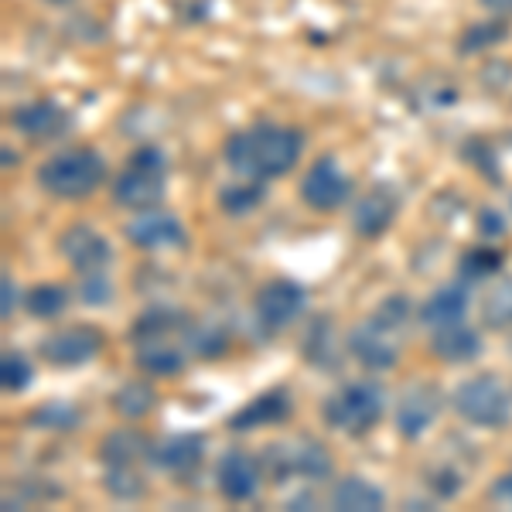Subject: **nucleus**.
Instances as JSON below:
<instances>
[{"label": "nucleus", "instance_id": "f257e3e1", "mask_svg": "<svg viewBox=\"0 0 512 512\" xmlns=\"http://www.w3.org/2000/svg\"><path fill=\"white\" fill-rule=\"evenodd\" d=\"M301 151L304 134L297 127H287V123H256V127L233 134L226 140V147H222L229 168L253 181L287 175L301 161Z\"/></svg>", "mask_w": 512, "mask_h": 512}, {"label": "nucleus", "instance_id": "f03ea898", "mask_svg": "<svg viewBox=\"0 0 512 512\" xmlns=\"http://www.w3.org/2000/svg\"><path fill=\"white\" fill-rule=\"evenodd\" d=\"M106 178V161L96 147H69L38 168V185L55 198H86Z\"/></svg>", "mask_w": 512, "mask_h": 512}, {"label": "nucleus", "instance_id": "7ed1b4c3", "mask_svg": "<svg viewBox=\"0 0 512 512\" xmlns=\"http://www.w3.org/2000/svg\"><path fill=\"white\" fill-rule=\"evenodd\" d=\"M164 171H168V161L158 147H137L127 161V171H120V178L113 181V202L130 212L158 209L168 195Z\"/></svg>", "mask_w": 512, "mask_h": 512}, {"label": "nucleus", "instance_id": "20e7f679", "mask_svg": "<svg viewBox=\"0 0 512 512\" xmlns=\"http://www.w3.org/2000/svg\"><path fill=\"white\" fill-rule=\"evenodd\" d=\"M383 410H386L383 386L366 383V379H362V383H349L338 393L328 396L321 414H325L328 427L359 437V434L373 431V427L379 424V417H383Z\"/></svg>", "mask_w": 512, "mask_h": 512}, {"label": "nucleus", "instance_id": "39448f33", "mask_svg": "<svg viewBox=\"0 0 512 512\" xmlns=\"http://www.w3.org/2000/svg\"><path fill=\"white\" fill-rule=\"evenodd\" d=\"M454 410L475 427H502L512 417V396L495 376H472L454 390Z\"/></svg>", "mask_w": 512, "mask_h": 512}, {"label": "nucleus", "instance_id": "423d86ee", "mask_svg": "<svg viewBox=\"0 0 512 512\" xmlns=\"http://www.w3.org/2000/svg\"><path fill=\"white\" fill-rule=\"evenodd\" d=\"M263 465L270 468V475H274L277 482H284V478H291V475L321 482V478L332 475V458H328L325 444L311 441V437L270 444V448L263 451Z\"/></svg>", "mask_w": 512, "mask_h": 512}, {"label": "nucleus", "instance_id": "0eeeda50", "mask_svg": "<svg viewBox=\"0 0 512 512\" xmlns=\"http://www.w3.org/2000/svg\"><path fill=\"white\" fill-rule=\"evenodd\" d=\"M304 304H308V294L297 280H270L263 284L260 291L253 297V311H256V321H260L267 332H284L287 325H294L301 318Z\"/></svg>", "mask_w": 512, "mask_h": 512}, {"label": "nucleus", "instance_id": "6e6552de", "mask_svg": "<svg viewBox=\"0 0 512 512\" xmlns=\"http://www.w3.org/2000/svg\"><path fill=\"white\" fill-rule=\"evenodd\" d=\"M349 195H352V181L342 168H338V161L332 154H325V158H318L311 164L308 175L301 181L304 205L315 212H335L338 205H345Z\"/></svg>", "mask_w": 512, "mask_h": 512}, {"label": "nucleus", "instance_id": "1a4fd4ad", "mask_svg": "<svg viewBox=\"0 0 512 512\" xmlns=\"http://www.w3.org/2000/svg\"><path fill=\"white\" fill-rule=\"evenodd\" d=\"M99 349H103V332H96V328H89V325H72V328H62V332L48 335L45 342L38 345V355L48 366L69 369V366L89 362L93 355H99Z\"/></svg>", "mask_w": 512, "mask_h": 512}, {"label": "nucleus", "instance_id": "9d476101", "mask_svg": "<svg viewBox=\"0 0 512 512\" xmlns=\"http://www.w3.org/2000/svg\"><path fill=\"white\" fill-rule=\"evenodd\" d=\"M14 130H21L35 144H48V140H59L72 130L69 110L59 99H35V103H24L11 113Z\"/></svg>", "mask_w": 512, "mask_h": 512}, {"label": "nucleus", "instance_id": "9b49d317", "mask_svg": "<svg viewBox=\"0 0 512 512\" xmlns=\"http://www.w3.org/2000/svg\"><path fill=\"white\" fill-rule=\"evenodd\" d=\"M437 414H441V390L431 383H417L396 403V431L407 441H417L434 427Z\"/></svg>", "mask_w": 512, "mask_h": 512}, {"label": "nucleus", "instance_id": "f8f14e48", "mask_svg": "<svg viewBox=\"0 0 512 512\" xmlns=\"http://www.w3.org/2000/svg\"><path fill=\"white\" fill-rule=\"evenodd\" d=\"M59 253L72 263V270L79 274H99L106 270V263L113 260V250L106 243V236L93 226H69L59 239Z\"/></svg>", "mask_w": 512, "mask_h": 512}, {"label": "nucleus", "instance_id": "ddd939ff", "mask_svg": "<svg viewBox=\"0 0 512 512\" xmlns=\"http://www.w3.org/2000/svg\"><path fill=\"white\" fill-rule=\"evenodd\" d=\"M393 335L396 332L383 328L376 318H369L349 332V352L366 369H379V373H383V369H393L396 362H400V345L393 342Z\"/></svg>", "mask_w": 512, "mask_h": 512}, {"label": "nucleus", "instance_id": "4468645a", "mask_svg": "<svg viewBox=\"0 0 512 512\" xmlns=\"http://www.w3.org/2000/svg\"><path fill=\"white\" fill-rule=\"evenodd\" d=\"M260 478H263V465L246 451H226L216 468L219 492L229 502H250L256 489H260Z\"/></svg>", "mask_w": 512, "mask_h": 512}, {"label": "nucleus", "instance_id": "2eb2a0df", "mask_svg": "<svg viewBox=\"0 0 512 512\" xmlns=\"http://www.w3.org/2000/svg\"><path fill=\"white\" fill-rule=\"evenodd\" d=\"M127 239L137 250H168V246H185V226L171 212L147 209L127 226Z\"/></svg>", "mask_w": 512, "mask_h": 512}, {"label": "nucleus", "instance_id": "dca6fc26", "mask_svg": "<svg viewBox=\"0 0 512 512\" xmlns=\"http://www.w3.org/2000/svg\"><path fill=\"white\" fill-rule=\"evenodd\" d=\"M396 212H400V198H396V192L390 185H376L373 192L355 205L352 226L362 239H376L393 226Z\"/></svg>", "mask_w": 512, "mask_h": 512}, {"label": "nucleus", "instance_id": "f3484780", "mask_svg": "<svg viewBox=\"0 0 512 512\" xmlns=\"http://www.w3.org/2000/svg\"><path fill=\"white\" fill-rule=\"evenodd\" d=\"M291 393L287 390H267L260 393L256 400L246 403L239 414L229 417V431L236 434H246L253 431V427H267V424H280V420L291 417Z\"/></svg>", "mask_w": 512, "mask_h": 512}, {"label": "nucleus", "instance_id": "a211bd4d", "mask_svg": "<svg viewBox=\"0 0 512 512\" xmlns=\"http://www.w3.org/2000/svg\"><path fill=\"white\" fill-rule=\"evenodd\" d=\"M205 458V437L202 434H178L168 441L154 444L151 461L171 475H192Z\"/></svg>", "mask_w": 512, "mask_h": 512}, {"label": "nucleus", "instance_id": "6ab92c4d", "mask_svg": "<svg viewBox=\"0 0 512 512\" xmlns=\"http://www.w3.org/2000/svg\"><path fill=\"white\" fill-rule=\"evenodd\" d=\"M468 304H472V294L468 287L461 284H444L427 297V304L420 308V321L427 328H448V325H458L461 318L468 315Z\"/></svg>", "mask_w": 512, "mask_h": 512}, {"label": "nucleus", "instance_id": "aec40b11", "mask_svg": "<svg viewBox=\"0 0 512 512\" xmlns=\"http://www.w3.org/2000/svg\"><path fill=\"white\" fill-rule=\"evenodd\" d=\"M154 444L147 441V434L134 431V427H117L113 434L103 437L99 444V461L103 465H134V461L147 458L151 461Z\"/></svg>", "mask_w": 512, "mask_h": 512}, {"label": "nucleus", "instance_id": "412c9836", "mask_svg": "<svg viewBox=\"0 0 512 512\" xmlns=\"http://www.w3.org/2000/svg\"><path fill=\"white\" fill-rule=\"evenodd\" d=\"M431 352L441 362H451V366H458V362H472L475 355L482 352V338H478L475 328H465L458 321V325L437 328L434 338H431Z\"/></svg>", "mask_w": 512, "mask_h": 512}, {"label": "nucleus", "instance_id": "4be33fe9", "mask_svg": "<svg viewBox=\"0 0 512 512\" xmlns=\"http://www.w3.org/2000/svg\"><path fill=\"white\" fill-rule=\"evenodd\" d=\"M137 366L151 376H178L185 369V352L171 338H147L137 342Z\"/></svg>", "mask_w": 512, "mask_h": 512}, {"label": "nucleus", "instance_id": "5701e85b", "mask_svg": "<svg viewBox=\"0 0 512 512\" xmlns=\"http://www.w3.org/2000/svg\"><path fill=\"white\" fill-rule=\"evenodd\" d=\"M386 506L383 489H376L373 482L359 475H349L342 482H335L332 489V509H345V512H379Z\"/></svg>", "mask_w": 512, "mask_h": 512}, {"label": "nucleus", "instance_id": "b1692460", "mask_svg": "<svg viewBox=\"0 0 512 512\" xmlns=\"http://www.w3.org/2000/svg\"><path fill=\"white\" fill-rule=\"evenodd\" d=\"M178 332H192V321L175 308H151L137 318L130 335H134V342H147V338H171Z\"/></svg>", "mask_w": 512, "mask_h": 512}, {"label": "nucleus", "instance_id": "393cba45", "mask_svg": "<svg viewBox=\"0 0 512 512\" xmlns=\"http://www.w3.org/2000/svg\"><path fill=\"white\" fill-rule=\"evenodd\" d=\"M267 198V188H263V181H236V185H226L219 192V205L226 216H250L253 209H260V202Z\"/></svg>", "mask_w": 512, "mask_h": 512}, {"label": "nucleus", "instance_id": "a878e982", "mask_svg": "<svg viewBox=\"0 0 512 512\" xmlns=\"http://www.w3.org/2000/svg\"><path fill=\"white\" fill-rule=\"evenodd\" d=\"M79 420H82L79 407L69 400H48L28 414V424L38 427V431H76Z\"/></svg>", "mask_w": 512, "mask_h": 512}, {"label": "nucleus", "instance_id": "bb28decb", "mask_svg": "<svg viewBox=\"0 0 512 512\" xmlns=\"http://www.w3.org/2000/svg\"><path fill=\"white\" fill-rule=\"evenodd\" d=\"M509 38V24L506 18H489V21H478L472 28H465V35L458 38V52L461 55H478L492 45H502Z\"/></svg>", "mask_w": 512, "mask_h": 512}, {"label": "nucleus", "instance_id": "cd10ccee", "mask_svg": "<svg viewBox=\"0 0 512 512\" xmlns=\"http://www.w3.org/2000/svg\"><path fill=\"white\" fill-rule=\"evenodd\" d=\"M154 403H158V393H154L147 383H127V386H120V390L113 393V410H117L120 417H127V420L147 417L154 410Z\"/></svg>", "mask_w": 512, "mask_h": 512}, {"label": "nucleus", "instance_id": "c85d7f7f", "mask_svg": "<svg viewBox=\"0 0 512 512\" xmlns=\"http://www.w3.org/2000/svg\"><path fill=\"white\" fill-rule=\"evenodd\" d=\"M103 485L117 502H137L144 495V478L134 472V465H106Z\"/></svg>", "mask_w": 512, "mask_h": 512}, {"label": "nucleus", "instance_id": "c756f323", "mask_svg": "<svg viewBox=\"0 0 512 512\" xmlns=\"http://www.w3.org/2000/svg\"><path fill=\"white\" fill-rule=\"evenodd\" d=\"M482 315L489 328H499V332L512 328V280H502V284L492 287L482 304Z\"/></svg>", "mask_w": 512, "mask_h": 512}, {"label": "nucleus", "instance_id": "7c9ffc66", "mask_svg": "<svg viewBox=\"0 0 512 512\" xmlns=\"http://www.w3.org/2000/svg\"><path fill=\"white\" fill-rule=\"evenodd\" d=\"M65 304H69V291L62 284H38L28 294V311L35 318H59Z\"/></svg>", "mask_w": 512, "mask_h": 512}, {"label": "nucleus", "instance_id": "2f4dec72", "mask_svg": "<svg viewBox=\"0 0 512 512\" xmlns=\"http://www.w3.org/2000/svg\"><path fill=\"white\" fill-rule=\"evenodd\" d=\"M502 263H506L502 250H495V246H478V250H468L461 256V274L468 280H485V277L499 274Z\"/></svg>", "mask_w": 512, "mask_h": 512}, {"label": "nucleus", "instance_id": "473e14b6", "mask_svg": "<svg viewBox=\"0 0 512 512\" xmlns=\"http://www.w3.org/2000/svg\"><path fill=\"white\" fill-rule=\"evenodd\" d=\"M0 379H4V390L11 393H21L31 386V366L21 352H4L0 359Z\"/></svg>", "mask_w": 512, "mask_h": 512}, {"label": "nucleus", "instance_id": "72a5a7b5", "mask_svg": "<svg viewBox=\"0 0 512 512\" xmlns=\"http://www.w3.org/2000/svg\"><path fill=\"white\" fill-rule=\"evenodd\" d=\"M407 315H410V301H407L403 294H400V297H396V294H393V297H386V301L373 311V318H376L383 328H390V332H400L403 321H407Z\"/></svg>", "mask_w": 512, "mask_h": 512}, {"label": "nucleus", "instance_id": "f704fd0d", "mask_svg": "<svg viewBox=\"0 0 512 512\" xmlns=\"http://www.w3.org/2000/svg\"><path fill=\"white\" fill-rule=\"evenodd\" d=\"M79 297L89 308H103V304L113 301V284L103 277V270H99V274H86V280H82V287H79Z\"/></svg>", "mask_w": 512, "mask_h": 512}, {"label": "nucleus", "instance_id": "c9c22d12", "mask_svg": "<svg viewBox=\"0 0 512 512\" xmlns=\"http://www.w3.org/2000/svg\"><path fill=\"white\" fill-rule=\"evenodd\" d=\"M188 345H192L198 355H205V359L226 352V338L219 332H212V328H192V332H188Z\"/></svg>", "mask_w": 512, "mask_h": 512}, {"label": "nucleus", "instance_id": "e433bc0d", "mask_svg": "<svg viewBox=\"0 0 512 512\" xmlns=\"http://www.w3.org/2000/svg\"><path fill=\"white\" fill-rule=\"evenodd\" d=\"M478 236H485V239L506 236V219H502L495 209H482L478 212Z\"/></svg>", "mask_w": 512, "mask_h": 512}, {"label": "nucleus", "instance_id": "4c0bfd02", "mask_svg": "<svg viewBox=\"0 0 512 512\" xmlns=\"http://www.w3.org/2000/svg\"><path fill=\"white\" fill-rule=\"evenodd\" d=\"M14 304H18V287H14V280L4 274V308H0V315H4V321L14 315Z\"/></svg>", "mask_w": 512, "mask_h": 512}, {"label": "nucleus", "instance_id": "58836bf2", "mask_svg": "<svg viewBox=\"0 0 512 512\" xmlns=\"http://www.w3.org/2000/svg\"><path fill=\"white\" fill-rule=\"evenodd\" d=\"M492 499H495V502H509V506H512V472H509V475H502V478H495Z\"/></svg>", "mask_w": 512, "mask_h": 512}, {"label": "nucleus", "instance_id": "ea45409f", "mask_svg": "<svg viewBox=\"0 0 512 512\" xmlns=\"http://www.w3.org/2000/svg\"><path fill=\"white\" fill-rule=\"evenodd\" d=\"M485 11H492L495 18H512V0H478Z\"/></svg>", "mask_w": 512, "mask_h": 512}, {"label": "nucleus", "instance_id": "a19ab883", "mask_svg": "<svg viewBox=\"0 0 512 512\" xmlns=\"http://www.w3.org/2000/svg\"><path fill=\"white\" fill-rule=\"evenodd\" d=\"M11 161H14V164H18V154H14V151H11V147H4V164H11Z\"/></svg>", "mask_w": 512, "mask_h": 512}, {"label": "nucleus", "instance_id": "79ce46f5", "mask_svg": "<svg viewBox=\"0 0 512 512\" xmlns=\"http://www.w3.org/2000/svg\"><path fill=\"white\" fill-rule=\"evenodd\" d=\"M48 4H55V7H62V4H72V0H48Z\"/></svg>", "mask_w": 512, "mask_h": 512}]
</instances>
